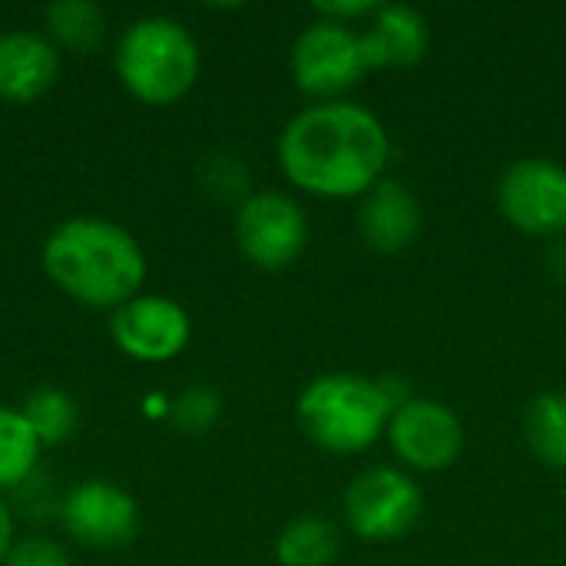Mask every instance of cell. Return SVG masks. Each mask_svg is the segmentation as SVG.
<instances>
[{"label":"cell","mask_w":566,"mask_h":566,"mask_svg":"<svg viewBox=\"0 0 566 566\" xmlns=\"http://www.w3.org/2000/svg\"><path fill=\"white\" fill-rule=\"evenodd\" d=\"M391 139L385 123L355 103H315L279 136V166L292 186L322 199L365 196L385 179Z\"/></svg>","instance_id":"cell-1"},{"label":"cell","mask_w":566,"mask_h":566,"mask_svg":"<svg viewBox=\"0 0 566 566\" xmlns=\"http://www.w3.org/2000/svg\"><path fill=\"white\" fill-rule=\"evenodd\" d=\"M43 269L60 292L93 308H119L146 282L136 235L96 216L60 222L43 242Z\"/></svg>","instance_id":"cell-2"},{"label":"cell","mask_w":566,"mask_h":566,"mask_svg":"<svg viewBox=\"0 0 566 566\" xmlns=\"http://www.w3.org/2000/svg\"><path fill=\"white\" fill-rule=\"evenodd\" d=\"M116 76L143 103L169 106L199 80V43L186 23L149 13L133 20L116 43Z\"/></svg>","instance_id":"cell-3"},{"label":"cell","mask_w":566,"mask_h":566,"mask_svg":"<svg viewBox=\"0 0 566 566\" xmlns=\"http://www.w3.org/2000/svg\"><path fill=\"white\" fill-rule=\"evenodd\" d=\"M298 424L312 444L328 454H358L371 448L395 415L378 378H361L348 371L322 375L298 395Z\"/></svg>","instance_id":"cell-4"},{"label":"cell","mask_w":566,"mask_h":566,"mask_svg":"<svg viewBox=\"0 0 566 566\" xmlns=\"http://www.w3.org/2000/svg\"><path fill=\"white\" fill-rule=\"evenodd\" d=\"M365 73L371 70L365 60L361 30L355 27L318 17L292 43V80L302 93L322 103H335L342 93L355 90Z\"/></svg>","instance_id":"cell-5"},{"label":"cell","mask_w":566,"mask_h":566,"mask_svg":"<svg viewBox=\"0 0 566 566\" xmlns=\"http://www.w3.org/2000/svg\"><path fill=\"white\" fill-rule=\"evenodd\" d=\"M421 507V488L398 468H368L345 491V524L371 544L405 537L418 524Z\"/></svg>","instance_id":"cell-6"},{"label":"cell","mask_w":566,"mask_h":566,"mask_svg":"<svg viewBox=\"0 0 566 566\" xmlns=\"http://www.w3.org/2000/svg\"><path fill=\"white\" fill-rule=\"evenodd\" d=\"M501 216L537 239L566 235V169L554 159H517L497 182Z\"/></svg>","instance_id":"cell-7"},{"label":"cell","mask_w":566,"mask_h":566,"mask_svg":"<svg viewBox=\"0 0 566 566\" xmlns=\"http://www.w3.org/2000/svg\"><path fill=\"white\" fill-rule=\"evenodd\" d=\"M308 242L302 206L282 192H252L235 212V245L245 262L265 272L289 269Z\"/></svg>","instance_id":"cell-8"},{"label":"cell","mask_w":566,"mask_h":566,"mask_svg":"<svg viewBox=\"0 0 566 566\" xmlns=\"http://www.w3.org/2000/svg\"><path fill=\"white\" fill-rule=\"evenodd\" d=\"M109 335L119 352L136 361H172L186 352L192 338V322L176 298L139 292L113 308Z\"/></svg>","instance_id":"cell-9"},{"label":"cell","mask_w":566,"mask_h":566,"mask_svg":"<svg viewBox=\"0 0 566 566\" xmlns=\"http://www.w3.org/2000/svg\"><path fill=\"white\" fill-rule=\"evenodd\" d=\"M60 517L70 537L86 547H123L139 534L136 497L106 478H90L70 488Z\"/></svg>","instance_id":"cell-10"},{"label":"cell","mask_w":566,"mask_h":566,"mask_svg":"<svg viewBox=\"0 0 566 566\" xmlns=\"http://www.w3.org/2000/svg\"><path fill=\"white\" fill-rule=\"evenodd\" d=\"M388 441L408 468L444 471L464 451V428L461 418L441 401L411 398L391 415Z\"/></svg>","instance_id":"cell-11"},{"label":"cell","mask_w":566,"mask_h":566,"mask_svg":"<svg viewBox=\"0 0 566 566\" xmlns=\"http://www.w3.org/2000/svg\"><path fill=\"white\" fill-rule=\"evenodd\" d=\"M60 76V46L36 30H0V99L30 103Z\"/></svg>","instance_id":"cell-12"},{"label":"cell","mask_w":566,"mask_h":566,"mask_svg":"<svg viewBox=\"0 0 566 566\" xmlns=\"http://www.w3.org/2000/svg\"><path fill=\"white\" fill-rule=\"evenodd\" d=\"M358 229H361V239L375 252L381 255L405 252L421 235V202L405 182L381 179L361 199Z\"/></svg>","instance_id":"cell-13"},{"label":"cell","mask_w":566,"mask_h":566,"mask_svg":"<svg viewBox=\"0 0 566 566\" xmlns=\"http://www.w3.org/2000/svg\"><path fill=\"white\" fill-rule=\"evenodd\" d=\"M368 70H405L424 60L431 46L428 20L408 3H381L361 30Z\"/></svg>","instance_id":"cell-14"},{"label":"cell","mask_w":566,"mask_h":566,"mask_svg":"<svg viewBox=\"0 0 566 566\" xmlns=\"http://www.w3.org/2000/svg\"><path fill=\"white\" fill-rule=\"evenodd\" d=\"M338 531L325 517H295L275 541V560L282 566H332L338 557Z\"/></svg>","instance_id":"cell-15"},{"label":"cell","mask_w":566,"mask_h":566,"mask_svg":"<svg viewBox=\"0 0 566 566\" xmlns=\"http://www.w3.org/2000/svg\"><path fill=\"white\" fill-rule=\"evenodd\" d=\"M40 438L20 408L0 405V491L20 488L40 461Z\"/></svg>","instance_id":"cell-16"},{"label":"cell","mask_w":566,"mask_h":566,"mask_svg":"<svg viewBox=\"0 0 566 566\" xmlns=\"http://www.w3.org/2000/svg\"><path fill=\"white\" fill-rule=\"evenodd\" d=\"M524 434L547 468L566 471V391H544L527 405Z\"/></svg>","instance_id":"cell-17"},{"label":"cell","mask_w":566,"mask_h":566,"mask_svg":"<svg viewBox=\"0 0 566 566\" xmlns=\"http://www.w3.org/2000/svg\"><path fill=\"white\" fill-rule=\"evenodd\" d=\"M46 36L70 50H90L106 33V10L96 0H56L43 10Z\"/></svg>","instance_id":"cell-18"},{"label":"cell","mask_w":566,"mask_h":566,"mask_svg":"<svg viewBox=\"0 0 566 566\" xmlns=\"http://www.w3.org/2000/svg\"><path fill=\"white\" fill-rule=\"evenodd\" d=\"M20 411L27 415V421H30V428L36 431V438H40L43 448H46V444L66 441V438L76 431V418H80L73 395L63 391V388H36V391L23 401Z\"/></svg>","instance_id":"cell-19"},{"label":"cell","mask_w":566,"mask_h":566,"mask_svg":"<svg viewBox=\"0 0 566 566\" xmlns=\"http://www.w3.org/2000/svg\"><path fill=\"white\" fill-rule=\"evenodd\" d=\"M166 415H169V421L179 431L202 434V431H209L219 421V415H222V395L216 388H209V385H192V388L179 391L169 401Z\"/></svg>","instance_id":"cell-20"},{"label":"cell","mask_w":566,"mask_h":566,"mask_svg":"<svg viewBox=\"0 0 566 566\" xmlns=\"http://www.w3.org/2000/svg\"><path fill=\"white\" fill-rule=\"evenodd\" d=\"M202 182L212 196L219 199H239V206L252 196L249 192V172L242 166L239 156H226V153H216V156H206L202 163Z\"/></svg>","instance_id":"cell-21"},{"label":"cell","mask_w":566,"mask_h":566,"mask_svg":"<svg viewBox=\"0 0 566 566\" xmlns=\"http://www.w3.org/2000/svg\"><path fill=\"white\" fill-rule=\"evenodd\" d=\"M3 566H73L63 544L50 537H23L10 547Z\"/></svg>","instance_id":"cell-22"},{"label":"cell","mask_w":566,"mask_h":566,"mask_svg":"<svg viewBox=\"0 0 566 566\" xmlns=\"http://www.w3.org/2000/svg\"><path fill=\"white\" fill-rule=\"evenodd\" d=\"M378 7H381V3H375V0H345V3H315V13H318L322 20L352 27L355 20H368Z\"/></svg>","instance_id":"cell-23"},{"label":"cell","mask_w":566,"mask_h":566,"mask_svg":"<svg viewBox=\"0 0 566 566\" xmlns=\"http://www.w3.org/2000/svg\"><path fill=\"white\" fill-rule=\"evenodd\" d=\"M13 544H17V537H13V514H10L7 501L0 497V566H3Z\"/></svg>","instance_id":"cell-24"},{"label":"cell","mask_w":566,"mask_h":566,"mask_svg":"<svg viewBox=\"0 0 566 566\" xmlns=\"http://www.w3.org/2000/svg\"><path fill=\"white\" fill-rule=\"evenodd\" d=\"M547 269H551L560 282H566V235L554 239V245H551V252H547Z\"/></svg>","instance_id":"cell-25"}]
</instances>
